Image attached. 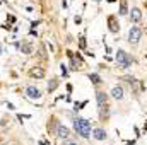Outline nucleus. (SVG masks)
Segmentation results:
<instances>
[{"instance_id": "obj_19", "label": "nucleus", "mask_w": 147, "mask_h": 145, "mask_svg": "<svg viewBox=\"0 0 147 145\" xmlns=\"http://www.w3.org/2000/svg\"><path fill=\"white\" fill-rule=\"evenodd\" d=\"M0 53H2V46H0Z\"/></svg>"}, {"instance_id": "obj_4", "label": "nucleus", "mask_w": 147, "mask_h": 145, "mask_svg": "<svg viewBox=\"0 0 147 145\" xmlns=\"http://www.w3.org/2000/svg\"><path fill=\"white\" fill-rule=\"evenodd\" d=\"M26 96L29 97V99H41L43 97V94H41V91L34 87V85H29V87H26Z\"/></svg>"}, {"instance_id": "obj_2", "label": "nucleus", "mask_w": 147, "mask_h": 145, "mask_svg": "<svg viewBox=\"0 0 147 145\" xmlns=\"http://www.w3.org/2000/svg\"><path fill=\"white\" fill-rule=\"evenodd\" d=\"M116 63H118V67H121V68H128L130 63H132V60H130V56L127 55V51L118 50V51H116Z\"/></svg>"}, {"instance_id": "obj_14", "label": "nucleus", "mask_w": 147, "mask_h": 145, "mask_svg": "<svg viewBox=\"0 0 147 145\" xmlns=\"http://www.w3.org/2000/svg\"><path fill=\"white\" fill-rule=\"evenodd\" d=\"M128 12V7H127V0H121L120 3V15H125Z\"/></svg>"}, {"instance_id": "obj_18", "label": "nucleus", "mask_w": 147, "mask_h": 145, "mask_svg": "<svg viewBox=\"0 0 147 145\" xmlns=\"http://www.w3.org/2000/svg\"><path fill=\"white\" fill-rule=\"evenodd\" d=\"M62 145H77V144H75V142H69V140H65Z\"/></svg>"}, {"instance_id": "obj_12", "label": "nucleus", "mask_w": 147, "mask_h": 145, "mask_svg": "<svg viewBox=\"0 0 147 145\" xmlns=\"http://www.w3.org/2000/svg\"><path fill=\"white\" fill-rule=\"evenodd\" d=\"M21 51L26 53V55H29V53L33 51V46H31L29 43H24V44H21Z\"/></svg>"}, {"instance_id": "obj_3", "label": "nucleus", "mask_w": 147, "mask_h": 145, "mask_svg": "<svg viewBox=\"0 0 147 145\" xmlns=\"http://www.w3.org/2000/svg\"><path fill=\"white\" fill-rule=\"evenodd\" d=\"M140 38H142V29L140 28H132L128 31V41H130V44H137Z\"/></svg>"}, {"instance_id": "obj_15", "label": "nucleus", "mask_w": 147, "mask_h": 145, "mask_svg": "<svg viewBox=\"0 0 147 145\" xmlns=\"http://www.w3.org/2000/svg\"><path fill=\"white\" fill-rule=\"evenodd\" d=\"M89 79H91V80H92V84H96V85H98V84H101V77H99L98 73H89Z\"/></svg>"}, {"instance_id": "obj_10", "label": "nucleus", "mask_w": 147, "mask_h": 145, "mask_svg": "<svg viewBox=\"0 0 147 145\" xmlns=\"http://www.w3.org/2000/svg\"><path fill=\"white\" fill-rule=\"evenodd\" d=\"M96 99H98L99 108H101V106H105V104H106V101H108V97H106V94H105V92H98V94H96Z\"/></svg>"}, {"instance_id": "obj_8", "label": "nucleus", "mask_w": 147, "mask_h": 145, "mask_svg": "<svg viewBox=\"0 0 147 145\" xmlns=\"http://www.w3.org/2000/svg\"><path fill=\"white\" fill-rule=\"evenodd\" d=\"M29 75H31V77H36V79H43V77H45V70L39 68V67H36V68H31V70H29Z\"/></svg>"}, {"instance_id": "obj_5", "label": "nucleus", "mask_w": 147, "mask_h": 145, "mask_svg": "<svg viewBox=\"0 0 147 145\" xmlns=\"http://www.w3.org/2000/svg\"><path fill=\"white\" fill-rule=\"evenodd\" d=\"M140 19H142V12H140V9L134 7V9L130 10V21H132V22H139Z\"/></svg>"}, {"instance_id": "obj_9", "label": "nucleus", "mask_w": 147, "mask_h": 145, "mask_svg": "<svg viewBox=\"0 0 147 145\" xmlns=\"http://www.w3.org/2000/svg\"><path fill=\"white\" fill-rule=\"evenodd\" d=\"M108 22H110V31L111 33H118V31H120V26L116 24V19H115L113 15L108 19Z\"/></svg>"}, {"instance_id": "obj_13", "label": "nucleus", "mask_w": 147, "mask_h": 145, "mask_svg": "<svg viewBox=\"0 0 147 145\" xmlns=\"http://www.w3.org/2000/svg\"><path fill=\"white\" fill-rule=\"evenodd\" d=\"M57 87H58V80H57V79H51V80L48 82V91H50V92H53Z\"/></svg>"}, {"instance_id": "obj_17", "label": "nucleus", "mask_w": 147, "mask_h": 145, "mask_svg": "<svg viewBox=\"0 0 147 145\" xmlns=\"http://www.w3.org/2000/svg\"><path fill=\"white\" fill-rule=\"evenodd\" d=\"M80 48H86V39L84 38H80Z\"/></svg>"}, {"instance_id": "obj_7", "label": "nucleus", "mask_w": 147, "mask_h": 145, "mask_svg": "<svg viewBox=\"0 0 147 145\" xmlns=\"http://www.w3.org/2000/svg\"><path fill=\"white\" fill-rule=\"evenodd\" d=\"M111 96H113L115 99L121 101V99H123V89H121V87H118V85H116V87H113V89H111Z\"/></svg>"}, {"instance_id": "obj_1", "label": "nucleus", "mask_w": 147, "mask_h": 145, "mask_svg": "<svg viewBox=\"0 0 147 145\" xmlns=\"http://www.w3.org/2000/svg\"><path fill=\"white\" fill-rule=\"evenodd\" d=\"M74 128L80 137H84V138L91 137V123L86 118H75L74 119Z\"/></svg>"}, {"instance_id": "obj_11", "label": "nucleus", "mask_w": 147, "mask_h": 145, "mask_svg": "<svg viewBox=\"0 0 147 145\" xmlns=\"http://www.w3.org/2000/svg\"><path fill=\"white\" fill-rule=\"evenodd\" d=\"M94 138H96V140H105V138H106V132H105L103 128H96V130H94Z\"/></svg>"}, {"instance_id": "obj_16", "label": "nucleus", "mask_w": 147, "mask_h": 145, "mask_svg": "<svg viewBox=\"0 0 147 145\" xmlns=\"http://www.w3.org/2000/svg\"><path fill=\"white\" fill-rule=\"evenodd\" d=\"M60 70H62V75H63V77H67V75H69L67 68H65V65H60Z\"/></svg>"}, {"instance_id": "obj_6", "label": "nucleus", "mask_w": 147, "mask_h": 145, "mask_svg": "<svg viewBox=\"0 0 147 145\" xmlns=\"http://www.w3.org/2000/svg\"><path fill=\"white\" fill-rule=\"evenodd\" d=\"M57 135H58L60 138H69L70 132H69V128H67V126H63V125H58V126H57Z\"/></svg>"}]
</instances>
